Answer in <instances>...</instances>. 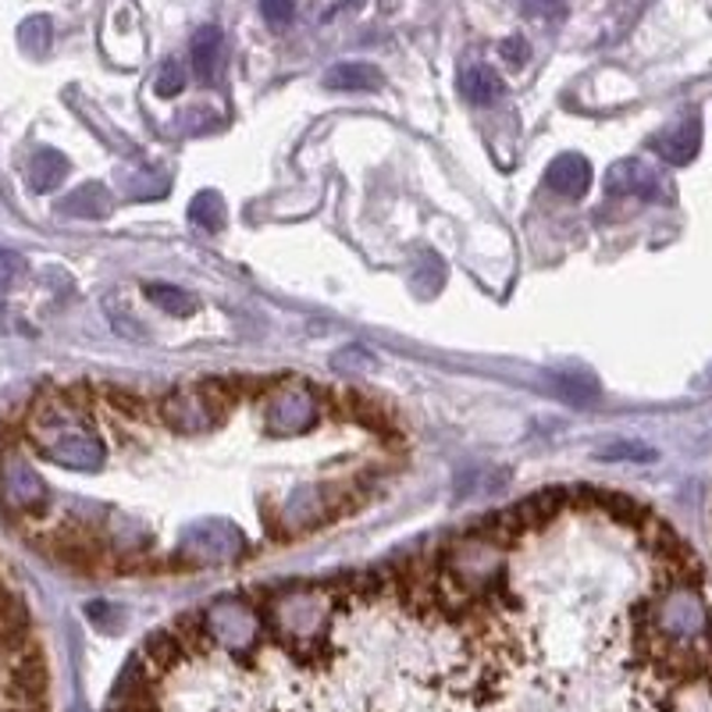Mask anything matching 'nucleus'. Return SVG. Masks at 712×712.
<instances>
[{
    "instance_id": "11",
    "label": "nucleus",
    "mask_w": 712,
    "mask_h": 712,
    "mask_svg": "<svg viewBox=\"0 0 712 712\" xmlns=\"http://www.w3.org/2000/svg\"><path fill=\"white\" fill-rule=\"evenodd\" d=\"M325 86L339 94H377L385 86V75L368 61H342L325 75Z\"/></svg>"
},
{
    "instance_id": "23",
    "label": "nucleus",
    "mask_w": 712,
    "mask_h": 712,
    "mask_svg": "<svg viewBox=\"0 0 712 712\" xmlns=\"http://www.w3.org/2000/svg\"><path fill=\"white\" fill-rule=\"evenodd\" d=\"M51 19H43V14H36V19H29L22 22L19 29V43H22V51L25 54H33V57H43L51 51Z\"/></svg>"
},
{
    "instance_id": "21",
    "label": "nucleus",
    "mask_w": 712,
    "mask_h": 712,
    "mask_svg": "<svg viewBox=\"0 0 712 712\" xmlns=\"http://www.w3.org/2000/svg\"><path fill=\"white\" fill-rule=\"evenodd\" d=\"M556 392L573 406L599 399V385H595L592 374H556Z\"/></svg>"
},
{
    "instance_id": "22",
    "label": "nucleus",
    "mask_w": 712,
    "mask_h": 712,
    "mask_svg": "<svg viewBox=\"0 0 712 712\" xmlns=\"http://www.w3.org/2000/svg\"><path fill=\"white\" fill-rule=\"evenodd\" d=\"M595 457L602 463H648V460H656V449L645 442H631V438H620V442L602 446Z\"/></svg>"
},
{
    "instance_id": "14",
    "label": "nucleus",
    "mask_w": 712,
    "mask_h": 712,
    "mask_svg": "<svg viewBox=\"0 0 712 712\" xmlns=\"http://www.w3.org/2000/svg\"><path fill=\"white\" fill-rule=\"evenodd\" d=\"M325 620V605L321 602H303V599H282L278 602V624L285 627V634L293 638H307Z\"/></svg>"
},
{
    "instance_id": "20",
    "label": "nucleus",
    "mask_w": 712,
    "mask_h": 712,
    "mask_svg": "<svg viewBox=\"0 0 712 712\" xmlns=\"http://www.w3.org/2000/svg\"><path fill=\"white\" fill-rule=\"evenodd\" d=\"M189 221L196 224V229H207V232L224 229V221H229V215H224V200L210 189L196 193L193 204H189Z\"/></svg>"
},
{
    "instance_id": "19",
    "label": "nucleus",
    "mask_w": 712,
    "mask_h": 712,
    "mask_svg": "<svg viewBox=\"0 0 712 712\" xmlns=\"http://www.w3.org/2000/svg\"><path fill=\"white\" fill-rule=\"evenodd\" d=\"M143 293H146L150 303H154V307H161L164 314H172V317H189L196 310V299L186 289L172 285V282H146Z\"/></svg>"
},
{
    "instance_id": "6",
    "label": "nucleus",
    "mask_w": 712,
    "mask_h": 712,
    "mask_svg": "<svg viewBox=\"0 0 712 712\" xmlns=\"http://www.w3.org/2000/svg\"><path fill=\"white\" fill-rule=\"evenodd\" d=\"M204 624H207L210 642L232 648V653L250 648L256 642V631H261L256 627V616L242 602H232V599L210 605V610L204 613Z\"/></svg>"
},
{
    "instance_id": "15",
    "label": "nucleus",
    "mask_w": 712,
    "mask_h": 712,
    "mask_svg": "<svg viewBox=\"0 0 712 712\" xmlns=\"http://www.w3.org/2000/svg\"><path fill=\"white\" fill-rule=\"evenodd\" d=\"M605 189L616 196H653L656 193V175L645 168L642 161H620L610 168Z\"/></svg>"
},
{
    "instance_id": "7",
    "label": "nucleus",
    "mask_w": 712,
    "mask_h": 712,
    "mask_svg": "<svg viewBox=\"0 0 712 712\" xmlns=\"http://www.w3.org/2000/svg\"><path fill=\"white\" fill-rule=\"evenodd\" d=\"M567 506H570V489H541L532 499H521V503L503 510V517L513 527V535L524 538L527 532H538V527L552 524Z\"/></svg>"
},
{
    "instance_id": "2",
    "label": "nucleus",
    "mask_w": 712,
    "mask_h": 712,
    "mask_svg": "<svg viewBox=\"0 0 712 712\" xmlns=\"http://www.w3.org/2000/svg\"><path fill=\"white\" fill-rule=\"evenodd\" d=\"M232 396L224 392L221 377H204V382L178 385L157 403V417L175 435H207L229 417Z\"/></svg>"
},
{
    "instance_id": "27",
    "label": "nucleus",
    "mask_w": 712,
    "mask_h": 712,
    "mask_svg": "<svg viewBox=\"0 0 712 712\" xmlns=\"http://www.w3.org/2000/svg\"><path fill=\"white\" fill-rule=\"evenodd\" d=\"M261 14L271 29H289L296 19V0H261Z\"/></svg>"
},
{
    "instance_id": "26",
    "label": "nucleus",
    "mask_w": 712,
    "mask_h": 712,
    "mask_svg": "<svg viewBox=\"0 0 712 712\" xmlns=\"http://www.w3.org/2000/svg\"><path fill=\"white\" fill-rule=\"evenodd\" d=\"M103 396H108L111 410L125 414V417L140 420V417L146 414V403H143V396H135V392H125V388H103Z\"/></svg>"
},
{
    "instance_id": "4",
    "label": "nucleus",
    "mask_w": 712,
    "mask_h": 712,
    "mask_svg": "<svg viewBox=\"0 0 712 712\" xmlns=\"http://www.w3.org/2000/svg\"><path fill=\"white\" fill-rule=\"evenodd\" d=\"M0 499L19 517H43L51 506V489L40 478V471L14 446L0 452Z\"/></svg>"
},
{
    "instance_id": "16",
    "label": "nucleus",
    "mask_w": 712,
    "mask_h": 712,
    "mask_svg": "<svg viewBox=\"0 0 712 712\" xmlns=\"http://www.w3.org/2000/svg\"><path fill=\"white\" fill-rule=\"evenodd\" d=\"M218 57H221V29H218V25L196 29V36H193V43H189V65H193L196 79H200V83L215 79Z\"/></svg>"
},
{
    "instance_id": "13",
    "label": "nucleus",
    "mask_w": 712,
    "mask_h": 712,
    "mask_svg": "<svg viewBox=\"0 0 712 712\" xmlns=\"http://www.w3.org/2000/svg\"><path fill=\"white\" fill-rule=\"evenodd\" d=\"M68 172H72V164H68V157L61 154V150H54V146H43V150H36L33 154V161H29V189L33 193H54L61 182L68 178Z\"/></svg>"
},
{
    "instance_id": "8",
    "label": "nucleus",
    "mask_w": 712,
    "mask_h": 712,
    "mask_svg": "<svg viewBox=\"0 0 712 712\" xmlns=\"http://www.w3.org/2000/svg\"><path fill=\"white\" fill-rule=\"evenodd\" d=\"M545 186L559 196H567V200H581V196L592 189V164H588L581 154L556 157L549 164V172H545Z\"/></svg>"
},
{
    "instance_id": "18",
    "label": "nucleus",
    "mask_w": 712,
    "mask_h": 712,
    "mask_svg": "<svg viewBox=\"0 0 712 712\" xmlns=\"http://www.w3.org/2000/svg\"><path fill=\"white\" fill-rule=\"evenodd\" d=\"M460 94L471 103H478V108H489V103L503 94V79H499L489 65H474L460 75Z\"/></svg>"
},
{
    "instance_id": "1",
    "label": "nucleus",
    "mask_w": 712,
    "mask_h": 712,
    "mask_svg": "<svg viewBox=\"0 0 712 712\" xmlns=\"http://www.w3.org/2000/svg\"><path fill=\"white\" fill-rule=\"evenodd\" d=\"M29 442L43 460L65 471L94 474L108 460V446L89 420V388L86 385H54L43 388L29 406Z\"/></svg>"
},
{
    "instance_id": "28",
    "label": "nucleus",
    "mask_w": 712,
    "mask_h": 712,
    "mask_svg": "<svg viewBox=\"0 0 712 712\" xmlns=\"http://www.w3.org/2000/svg\"><path fill=\"white\" fill-rule=\"evenodd\" d=\"M371 353L363 350V346H346L342 353L331 357V368L336 371H346V374H360V371H368L371 368Z\"/></svg>"
},
{
    "instance_id": "9",
    "label": "nucleus",
    "mask_w": 712,
    "mask_h": 712,
    "mask_svg": "<svg viewBox=\"0 0 712 712\" xmlns=\"http://www.w3.org/2000/svg\"><path fill=\"white\" fill-rule=\"evenodd\" d=\"M57 210L65 218H86V221H100L114 210V193L103 186V182H83L79 189L61 196Z\"/></svg>"
},
{
    "instance_id": "30",
    "label": "nucleus",
    "mask_w": 712,
    "mask_h": 712,
    "mask_svg": "<svg viewBox=\"0 0 712 712\" xmlns=\"http://www.w3.org/2000/svg\"><path fill=\"white\" fill-rule=\"evenodd\" d=\"M499 54H503L506 65H517V68H521L532 51H527V40H524V36H506L503 43H499Z\"/></svg>"
},
{
    "instance_id": "25",
    "label": "nucleus",
    "mask_w": 712,
    "mask_h": 712,
    "mask_svg": "<svg viewBox=\"0 0 712 712\" xmlns=\"http://www.w3.org/2000/svg\"><path fill=\"white\" fill-rule=\"evenodd\" d=\"M86 616H89V624H94L97 631H103V634L121 631V610H118L114 602H103V599L89 602L86 605Z\"/></svg>"
},
{
    "instance_id": "3",
    "label": "nucleus",
    "mask_w": 712,
    "mask_h": 712,
    "mask_svg": "<svg viewBox=\"0 0 712 712\" xmlns=\"http://www.w3.org/2000/svg\"><path fill=\"white\" fill-rule=\"evenodd\" d=\"M317 420H321V403H317V392L307 382L285 377V382L271 388L267 410H264V424L271 435H278V438L307 435Z\"/></svg>"
},
{
    "instance_id": "24",
    "label": "nucleus",
    "mask_w": 712,
    "mask_h": 712,
    "mask_svg": "<svg viewBox=\"0 0 712 712\" xmlns=\"http://www.w3.org/2000/svg\"><path fill=\"white\" fill-rule=\"evenodd\" d=\"M182 89H186V68H182V61L168 57L161 65V72H157V79H154V94L164 97V100H172V97L182 94Z\"/></svg>"
},
{
    "instance_id": "17",
    "label": "nucleus",
    "mask_w": 712,
    "mask_h": 712,
    "mask_svg": "<svg viewBox=\"0 0 712 712\" xmlns=\"http://www.w3.org/2000/svg\"><path fill=\"white\" fill-rule=\"evenodd\" d=\"M506 484H510V471H506V467H492V463L467 467V471L457 474V499L484 495V492H503Z\"/></svg>"
},
{
    "instance_id": "29",
    "label": "nucleus",
    "mask_w": 712,
    "mask_h": 712,
    "mask_svg": "<svg viewBox=\"0 0 712 712\" xmlns=\"http://www.w3.org/2000/svg\"><path fill=\"white\" fill-rule=\"evenodd\" d=\"M25 275V261L14 250H0V293H8Z\"/></svg>"
},
{
    "instance_id": "12",
    "label": "nucleus",
    "mask_w": 712,
    "mask_h": 712,
    "mask_svg": "<svg viewBox=\"0 0 712 712\" xmlns=\"http://www.w3.org/2000/svg\"><path fill=\"white\" fill-rule=\"evenodd\" d=\"M186 645L178 642L175 631H154L150 638L143 642V666L150 670V677H164L172 673L175 666L186 662Z\"/></svg>"
},
{
    "instance_id": "10",
    "label": "nucleus",
    "mask_w": 712,
    "mask_h": 712,
    "mask_svg": "<svg viewBox=\"0 0 712 712\" xmlns=\"http://www.w3.org/2000/svg\"><path fill=\"white\" fill-rule=\"evenodd\" d=\"M699 146H702V125H699V118L680 121V125L659 132L656 140H653V150H656V154H659L662 161H670V164H688V161H694V154H699Z\"/></svg>"
},
{
    "instance_id": "31",
    "label": "nucleus",
    "mask_w": 712,
    "mask_h": 712,
    "mask_svg": "<svg viewBox=\"0 0 712 712\" xmlns=\"http://www.w3.org/2000/svg\"><path fill=\"white\" fill-rule=\"evenodd\" d=\"M521 4L532 19H559L563 14V0H521Z\"/></svg>"
},
{
    "instance_id": "5",
    "label": "nucleus",
    "mask_w": 712,
    "mask_h": 712,
    "mask_svg": "<svg viewBox=\"0 0 712 712\" xmlns=\"http://www.w3.org/2000/svg\"><path fill=\"white\" fill-rule=\"evenodd\" d=\"M178 552L189 559V567L235 563L247 556V535L232 521H200L182 532Z\"/></svg>"
}]
</instances>
